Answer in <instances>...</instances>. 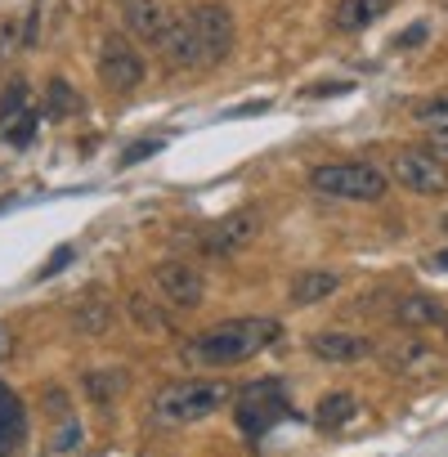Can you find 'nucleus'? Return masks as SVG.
I'll use <instances>...</instances> for the list:
<instances>
[{
	"label": "nucleus",
	"mask_w": 448,
	"mask_h": 457,
	"mask_svg": "<svg viewBox=\"0 0 448 457\" xmlns=\"http://www.w3.org/2000/svg\"><path fill=\"white\" fill-rule=\"evenodd\" d=\"M426 153H435L439 162H448V126H444V130H430V144H426Z\"/></svg>",
	"instance_id": "nucleus-30"
},
{
	"label": "nucleus",
	"mask_w": 448,
	"mask_h": 457,
	"mask_svg": "<svg viewBox=\"0 0 448 457\" xmlns=\"http://www.w3.org/2000/svg\"><path fill=\"white\" fill-rule=\"evenodd\" d=\"M72 328H77L81 337L108 332V328H112V301H108L104 292H86V296L77 301V310H72Z\"/></svg>",
	"instance_id": "nucleus-18"
},
{
	"label": "nucleus",
	"mask_w": 448,
	"mask_h": 457,
	"mask_svg": "<svg viewBox=\"0 0 448 457\" xmlns=\"http://www.w3.org/2000/svg\"><path fill=\"white\" fill-rule=\"evenodd\" d=\"M144 54L126 41V37H108L104 41V50H99V81L108 86V90H117V95H130V90H139L144 86Z\"/></svg>",
	"instance_id": "nucleus-5"
},
{
	"label": "nucleus",
	"mask_w": 448,
	"mask_h": 457,
	"mask_svg": "<svg viewBox=\"0 0 448 457\" xmlns=\"http://www.w3.org/2000/svg\"><path fill=\"white\" fill-rule=\"evenodd\" d=\"M68 261H72V247H54V252H50V261L37 270V278H54V274L68 265Z\"/></svg>",
	"instance_id": "nucleus-29"
},
{
	"label": "nucleus",
	"mask_w": 448,
	"mask_h": 457,
	"mask_svg": "<svg viewBox=\"0 0 448 457\" xmlns=\"http://www.w3.org/2000/svg\"><path fill=\"white\" fill-rule=\"evenodd\" d=\"M121 23L135 41H162V32L170 28V14L162 10V0H121Z\"/></svg>",
	"instance_id": "nucleus-13"
},
{
	"label": "nucleus",
	"mask_w": 448,
	"mask_h": 457,
	"mask_svg": "<svg viewBox=\"0 0 448 457\" xmlns=\"http://www.w3.org/2000/svg\"><path fill=\"white\" fill-rule=\"evenodd\" d=\"M234 399L224 381H170L153 395V421L162 426H193Z\"/></svg>",
	"instance_id": "nucleus-2"
},
{
	"label": "nucleus",
	"mask_w": 448,
	"mask_h": 457,
	"mask_svg": "<svg viewBox=\"0 0 448 457\" xmlns=\"http://www.w3.org/2000/svg\"><path fill=\"white\" fill-rule=\"evenodd\" d=\"M126 386H130L126 368H90V372H81V390H86V399L95 408H112L126 395Z\"/></svg>",
	"instance_id": "nucleus-16"
},
{
	"label": "nucleus",
	"mask_w": 448,
	"mask_h": 457,
	"mask_svg": "<svg viewBox=\"0 0 448 457\" xmlns=\"http://www.w3.org/2000/svg\"><path fill=\"white\" fill-rule=\"evenodd\" d=\"M0 135H5V139H10L14 148H28V144L37 139V112H23L19 121H10V126L0 130Z\"/></svg>",
	"instance_id": "nucleus-25"
},
{
	"label": "nucleus",
	"mask_w": 448,
	"mask_h": 457,
	"mask_svg": "<svg viewBox=\"0 0 448 457\" xmlns=\"http://www.w3.org/2000/svg\"><path fill=\"white\" fill-rule=\"evenodd\" d=\"M430 270H439V274H448V247L444 252H430V261H426Z\"/></svg>",
	"instance_id": "nucleus-32"
},
{
	"label": "nucleus",
	"mask_w": 448,
	"mask_h": 457,
	"mask_svg": "<svg viewBox=\"0 0 448 457\" xmlns=\"http://www.w3.org/2000/svg\"><path fill=\"white\" fill-rule=\"evenodd\" d=\"M46 412H50L54 421H68V417H72V412H68V395H63L59 386H50V390H46Z\"/></svg>",
	"instance_id": "nucleus-27"
},
{
	"label": "nucleus",
	"mask_w": 448,
	"mask_h": 457,
	"mask_svg": "<svg viewBox=\"0 0 448 457\" xmlns=\"http://www.w3.org/2000/svg\"><path fill=\"white\" fill-rule=\"evenodd\" d=\"M336 287H341V274H332V270H301V274L292 278V301H296V305H319V301H328Z\"/></svg>",
	"instance_id": "nucleus-19"
},
{
	"label": "nucleus",
	"mask_w": 448,
	"mask_h": 457,
	"mask_svg": "<svg viewBox=\"0 0 448 457\" xmlns=\"http://www.w3.org/2000/svg\"><path fill=\"white\" fill-rule=\"evenodd\" d=\"M412 121L426 126V130H444L448 126V95H435V99H421L412 108Z\"/></svg>",
	"instance_id": "nucleus-24"
},
{
	"label": "nucleus",
	"mask_w": 448,
	"mask_h": 457,
	"mask_svg": "<svg viewBox=\"0 0 448 457\" xmlns=\"http://www.w3.org/2000/svg\"><path fill=\"white\" fill-rule=\"evenodd\" d=\"M439 332H444V337H448V319H444V323H439Z\"/></svg>",
	"instance_id": "nucleus-37"
},
{
	"label": "nucleus",
	"mask_w": 448,
	"mask_h": 457,
	"mask_svg": "<svg viewBox=\"0 0 448 457\" xmlns=\"http://www.w3.org/2000/svg\"><path fill=\"white\" fill-rule=\"evenodd\" d=\"M310 188L323 197H336V202H381L390 179L372 162H332V166L310 170Z\"/></svg>",
	"instance_id": "nucleus-3"
},
{
	"label": "nucleus",
	"mask_w": 448,
	"mask_h": 457,
	"mask_svg": "<svg viewBox=\"0 0 448 457\" xmlns=\"http://www.w3.org/2000/svg\"><path fill=\"white\" fill-rule=\"evenodd\" d=\"M439 228H444V234H448V215H444V220H439Z\"/></svg>",
	"instance_id": "nucleus-36"
},
{
	"label": "nucleus",
	"mask_w": 448,
	"mask_h": 457,
	"mask_svg": "<svg viewBox=\"0 0 448 457\" xmlns=\"http://www.w3.org/2000/svg\"><path fill=\"white\" fill-rule=\"evenodd\" d=\"M426 32H430L426 23H412V28H408V32H403V37L394 41V50H408V46H417V41H426Z\"/></svg>",
	"instance_id": "nucleus-31"
},
{
	"label": "nucleus",
	"mask_w": 448,
	"mask_h": 457,
	"mask_svg": "<svg viewBox=\"0 0 448 457\" xmlns=\"http://www.w3.org/2000/svg\"><path fill=\"white\" fill-rule=\"evenodd\" d=\"M23 444H28V412L14 390L0 386V457H19Z\"/></svg>",
	"instance_id": "nucleus-14"
},
{
	"label": "nucleus",
	"mask_w": 448,
	"mask_h": 457,
	"mask_svg": "<svg viewBox=\"0 0 448 457\" xmlns=\"http://www.w3.org/2000/svg\"><path fill=\"white\" fill-rule=\"evenodd\" d=\"M162 148V139H144V144H130L126 153H121V166H135V162H144V157H153Z\"/></svg>",
	"instance_id": "nucleus-28"
},
{
	"label": "nucleus",
	"mask_w": 448,
	"mask_h": 457,
	"mask_svg": "<svg viewBox=\"0 0 448 457\" xmlns=\"http://www.w3.org/2000/svg\"><path fill=\"white\" fill-rule=\"evenodd\" d=\"M287 412H292V408H287V386H283L278 377L252 381V386L234 399V417H238L243 435H252V439L270 435V426H274V421H283Z\"/></svg>",
	"instance_id": "nucleus-4"
},
{
	"label": "nucleus",
	"mask_w": 448,
	"mask_h": 457,
	"mask_svg": "<svg viewBox=\"0 0 448 457\" xmlns=\"http://www.w3.org/2000/svg\"><path fill=\"white\" fill-rule=\"evenodd\" d=\"M77 108H81L77 90L63 77H50V86H46V117H72Z\"/></svg>",
	"instance_id": "nucleus-22"
},
{
	"label": "nucleus",
	"mask_w": 448,
	"mask_h": 457,
	"mask_svg": "<svg viewBox=\"0 0 448 457\" xmlns=\"http://www.w3.org/2000/svg\"><path fill=\"white\" fill-rule=\"evenodd\" d=\"M390 175H394V184H403L408 193H421V197H435V193L448 188V166L435 153H426V148L399 153L394 166H390Z\"/></svg>",
	"instance_id": "nucleus-7"
},
{
	"label": "nucleus",
	"mask_w": 448,
	"mask_h": 457,
	"mask_svg": "<svg viewBox=\"0 0 448 457\" xmlns=\"http://www.w3.org/2000/svg\"><path fill=\"white\" fill-rule=\"evenodd\" d=\"M381 363H386V372H394V377H426V372L439 368V354H435L421 337H399L390 350H381Z\"/></svg>",
	"instance_id": "nucleus-11"
},
{
	"label": "nucleus",
	"mask_w": 448,
	"mask_h": 457,
	"mask_svg": "<svg viewBox=\"0 0 448 457\" xmlns=\"http://www.w3.org/2000/svg\"><path fill=\"white\" fill-rule=\"evenodd\" d=\"M126 314H130V323H135L139 332H153V337H166V332H170V319H166L148 296H139V292L126 296Z\"/></svg>",
	"instance_id": "nucleus-21"
},
{
	"label": "nucleus",
	"mask_w": 448,
	"mask_h": 457,
	"mask_svg": "<svg viewBox=\"0 0 448 457\" xmlns=\"http://www.w3.org/2000/svg\"><path fill=\"white\" fill-rule=\"evenodd\" d=\"M278 337H283V323L270 319V314L229 319V323H215V328L193 337V359L206 363V368H234V363H247V359L265 354Z\"/></svg>",
	"instance_id": "nucleus-1"
},
{
	"label": "nucleus",
	"mask_w": 448,
	"mask_h": 457,
	"mask_svg": "<svg viewBox=\"0 0 448 457\" xmlns=\"http://www.w3.org/2000/svg\"><path fill=\"white\" fill-rule=\"evenodd\" d=\"M270 104L261 99V104H243V108H229V117H247V112H265Z\"/></svg>",
	"instance_id": "nucleus-33"
},
{
	"label": "nucleus",
	"mask_w": 448,
	"mask_h": 457,
	"mask_svg": "<svg viewBox=\"0 0 448 457\" xmlns=\"http://www.w3.org/2000/svg\"><path fill=\"white\" fill-rule=\"evenodd\" d=\"M10 46H14V28H5V32H0V63H5V54H10Z\"/></svg>",
	"instance_id": "nucleus-34"
},
{
	"label": "nucleus",
	"mask_w": 448,
	"mask_h": 457,
	"mask_svg": "<svg viewBox=\"0 0 448 457\" xmlns=\"http://www.w3.org/2000/svg\"><path fill=\"white\" fill-rule=\"evenodd\" d=\"M444 319H448L444 301L439 296H426V292H412V296H403L394 305V323L399 328H439Z\"/></svg>",
	"instance_id": "nucleus-17"
},
{
	"label": "nucleus",
	"mask_w": 448,
	"mask_h": 457,
	"mask_svg": "<svg viewBox=\"0 0 448 457\" xmlns=\"http://www.w3.org/2000/svg\"><path fill=\"white\" fill-rule=\"evenodd\" d=\"M354 417H359V399L345 395V390L323 395V399H319V412H314V421H319L323 430H341V426H350Z\"/></svg>",
	"instance_id": "nucleus-20"
},
{
	"label": "nucleus",
	"mask_w": 448,
	"mask_h": 457,
	"mask_svg": "<svg viewBox=\"0 0 448 457\" xmlns=\"http://www.w3.org/2000/svg\"><path fill=\"white\" fill-rule=\"evenodd\" d=\"M50 448H54L59 457H63V453H77V448H81V426H77L72 417H68V421H59V426H54V439H50Z\"/></svg>",
	"instance_id": "nucleus-26"
},
{
	"label": "nucleus",
	"mask_w": 448,
	"mask_h": 457,
	"mask_svg": "<svg viewBox=\"0 0 448 457\" xmlns=\"http://www.w3.org/2000/svg\"><path fill=\"white\" fill-rule=\"evenodd\" d=\"M157 50H162L166 68H179V72H188V68H206V54H202V41H197L188 14H184V19H170V28L162 32Z\"/></svg>",
	"instance_id": "nucleus-10"
},
{
	"label": "nucleus",
	"mask_w": 448,
	"mask_h": 457,
	"mask_svg": "<svg viewBox=\"0 0 448 457\" xmlns=\"http://www.w3.org/2000/svg\"><path fill=\"white\" fill-rule=\"evenodd\" d=\"M256 234H261V215L256 211H234V215H224L220 224H211L206 234H202V252L206 256H234Z\"/></svg>",
	"instance_id": "nucleus-9"
},
{
	"label": "nucleus",
	"mask_w": 448,
	"mask_h": 457,
	"mask_svg": "<svg viewBox=\"0 0 448 457\" xmlns=\"http://www.w3.org/2000/svg\"><path fill=\"white\" fill-rule=\"evenodd\" d=\"M5 350H10V332H5V328H0V354H5Z\"/></svg>",
	"instance_id": "nucleus-35"
},
{
	"label": "nucleus",
	"mask_w": 448,
	"mask_h": 457,
	"mask_svg": "<svg viewBox=\"0 0 448 457\" xmlns=\"http://www.w3.org/2000/svg\"><path fill=\"white\" fill-rule=\"evenodd\" d=\"M153 283L166 296V305H175V310H197L206 301V283H202L197 265H188V261H175V256L170 261H157Z\"/></svg>",
	"instance_id": "nucleus-8"
},
{
	"label": "nucleus",
	"mask_w": 448,
	"mask_h": 457,
	"mask_svg": "<svg viewBox=\"0 0 448 457\" xmlns=\"http://www.w3.org/2000/svg\"><path fill=\"white\" fill-rule=\"evenodd\" d=\"M188 23H193V32H197V41H202V54H206V63H224L234 54V41H238V28H234V14L224 10V5H197L193 14H188Z\"/></svg>",
	"instance_id": "nucleus-6"
},
{
	"label": "nucleus",
	"mask_w": 448,
	"mask_h": 457,
	"mask_svg": "<svg viewBox=\"0 0 448 457\" xmlns=\"http://www.w3.org/2000/svg\"><path fill=\"white\" fill-rule=\"evenodd\" d=\"M310 354L323 363H359L372 354V341L359 332H314L310 337Z\"/></svg>",
	"instance_id": "nucleus-12"
},
{
	"label": "nucleus",
	"mask_w": 448,
	"mask_h": 457,
	"mask_svg": "<svg viewBox=\"0 0 448 457\" xmlns=\"http://www.w3.org/2000/svg\"><path fill=\"white\" fill-rule=\"evenodd\" d=\"M23 112H28V81L14 77L5 90H0V130H5L10 121H19Z\"/></svg>",
	"instance_id": "nucleus-23"
},
{
	"label": "nucleus",
	"mask_w": 448,
	"mask_h": 457,
	"mask_svg": "<svg viewBox=\"0 0 448 457\" xmlns=\"http://www.w3.org/2000/svg\"><path fill=\"white\" fill-rule=\"evenodd\" d=\"M394 0H336L332 5V28L336 32H368L381 14H390Z\"/></svg>",
	"instance_id": "nucleus-15"
}]
</instances>
